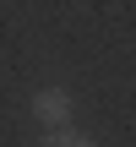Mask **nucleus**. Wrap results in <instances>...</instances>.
<instances>
[{"instance_id": "1", "label": "nucleus", "mask_w": 136, "mask_h": 147, "mask_svg": "<svg viewBox=\"0 0 136 147\" xmlns=\"http://www.w3.org/2000/svg\"><path fill=\"white\" fill-rule=\"evenodd\" d=\"M71 109H76V104H71L65 87H38V93H33V115H38L44 125H71Z\"/></svg>"}, {"instance_id": "2", "label": "nucleus", "mask_w": 136, "mask_h": 147, "mask_svg": "<svg viewBox=\"0 0 136 147\" xmlns=\"http://www.w3.org/2000/svg\"><path fill=\"white\" fill-rule=\"evenodd\" d=\"M38 147H98V142H93V136H82V131H71V125H49Z\"/></svg>"}]
</instances>
